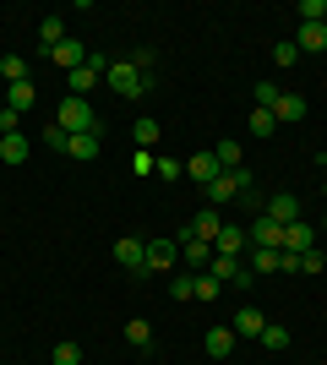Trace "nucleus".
Listing matches in <instances>:
<instances>
[{
	"label": "nucleus",
	"mask_w": 327,
	"mask_h": 365,
	"mask_svg": "<svg viewBox=\"0 0 327 365\" xmlns=\"http://www.w3.org/2000/svg\"><path fill=\"white\" fill-rule=\"evenodd\" d=\"M55 125H61L66 137H82V131H98V137H104V120H98L93 104H82V98H66V104L55 109Z\"/></svg>",
	"instance_id": "1"
},
{
	"label": "nucleus",
	"mask_w": 327,
	"mask_h": 365,
	"mask_svg": "<svg viewBox=\"0 0 327 365\" xmlns=\"http://www.w3.org/2000/svg\"><path fill=\"white\" fill-rule=\"evenodd\" d=\"M104 82H109L115 93H120V98H142V93L153 88V82H147V76H142L131 61H115V66H109V76H104Z\"/></svg>",
	"instance_id": "2"
},
{
	"label": "nucleus",
	"mask_w": 327,
	"mask_h": 365,
	"mask_svg": "<svg viewBox=\"0 0 327 365\" xmlns=\"http://www.w3.org/2000/svg\"><path fill=\"white\" fill-rule=\"evenodd\" d=\"M316 240H322V229H311L306 218H295V224H284V251H295V257H306V251H316Z\"/></svg>",
	"instance_id": "3"
},
{
	"label": "nucleus",
	"mask_w": 327,
	"mask_h": 365,
	"mask_svg": "<svg viewBox=\"0 0 327 365\" xmlns=\"http://www.w3.org/2000/svg\"><path fill=\"white\" fill-rule=\"evenodd\" d=\"M175 262H180V245H175V240H147V262H142V273H164V278H170Z\"/></svg>",
	"instance_id": "4"
},
{
	"label": "nucleus",
	"mask_w": 327,
	"mask_h": 365,
	"mask_svg": "<svg viewBox=\"0 0 327 365\" xmlns=\"http://www.w3.org/2000/svg\"><path fill=\"white\" fill-rule=\"evenodd\" d=\"M186 175H191V180H197V185L207 191V185H213L218 175H224V164L213 158V148H202V153H191V158H186Z\"/></svg>",
	"instance_id": "5"
},
{
	"label": "nucleus",
	"mask_w": 327,
	"mask_h": 365,
	"mask_svg": "<svg viewBox=\"0 0 327 365\" xmlns=\"http://www.w3.org/2000/svg\"><path fill=\"white\" fill-rule=\"evenodd\" d=\"M115 262H120L125 273H142V262H147V240H137V235H120V240H115Z\"/></svg>",
	"instance_id": "6"
},
{
	"label": "nucleus",
	"mask_w": 327,
	"mask_h": 365,
	"mask_svg": "<svg viewBox=\"0 0 327 365\" xmlns=\"http://www.w3.org/2000/svg\"><path fill=\"white\" fill-rule=\"evenodd\" d=\"M262 327H267V317L256 311V305H240V311L229 317V333L234 338H262Z\"/></svg>",
	"instance_id": "7"
},
{
	"label": "nucleus",
	"mask_w": 327,
	"mask_h": 365,
	"mask_svg": "<svg viewBox=\"0 0 327 365\" xmlns=\"http://www.w3.org/2000/svg\"><path fill=\"white\" fill-rule=\"evenodd\" d=\"M175 245H180V262H186V267H207V262H213V240H197L191 229H186Z\"/></svg>",
	"instance_id": "8"
},
{
	"label": "nucleus",
	"mask_w": 327,
	"mask_h": 365,
	"mask_svg": "<svg viewBox=\"0 0 327 365\" xmlns=\"http://www.w3.org/2000/svg\"><path fill=\"white\" fill-rule=\"evenodd\" d=\"M246 245H251V235L240 224H224L218 229V240H213V251L218 257H246Z\"/></svg>",
	"instance_id": "9"
},
{
	"label": "nucleus",
	"mask_w": 327,
	"mask_h": 365,
	"mask_svg": "<svg viewBox=\"0 0 327 365\" xmlns=\"http://www.w3.org/2000/svg\"><path fill=\"white\" fill-rule=\"evenodd\" d=\"M246 235H251V245H267V251H284V224H273L267 213L256 218V224H251Z\"/></svg>",
	"instance_id": "10"
},
{
	"label": "nucleus",
	"mask_w": 327,
	"mask_h": 365,
	"mask_svg": "<svg viewBox=\"0 0 327 365\" xmlns=\"http://www.w3.org/2000/svg\"><path fill=\"white\" fill-rule=\"evenodd\" d=\"M273 120H279V125H300V120H306V98H300V93H279Z\"/></svg>",
	"instance_id": "11"
},
{
	"label": "nucleus",
	"mask_w": 327,
	"mask_h": 365,
	"mask_svg": "<svg viewBox=\"0 0 327 365\" xmlns=\"http://www.w3.org/2000/svg\"><path fill=\"white\" fill-rule=\"evenodd\" d=\"M98 148H104V137H98V131H82V137L66 142V158H77V164H93Z\"/></svg>",
	"instance_id": "12"
},
{
	"label": "nucleus",
	"mask_w": 327,
	"mask_h": 365,
	"mask_svg": "<svg viewBox=\"0 0 327 365\" xmlns=\"http://www.w3.org/2000/svg\"><path fill=\"white\" fill-rule=\"evenodd\" d=\"M49 61L61 66V71H77V66H88V49H82L77 38H66V44H55V49H49Z\"/></svg>",
	"instance_id": "13"
},
{
	"label": "nucleus",
	"mask_w": 327,
	"mask_h": 365,
	"mask_svg": "<svg viewBox=\"0 0 327 365\" xmlns=\"http://www.w3.org/2000/svg\"><path fill=\"white\" fill-rule=\"evenodd\" d=\"M33 104H38V88H33V76H28V82H11V88H6V109L28 115Z\"/></svg>",
	"instance_id": "14"
},
{
	"label": "nucleus",
	"mask_w": 327,
	"mask_h": 365,
	"mask_svg": "<svg viewBox=\"0 0 327 365\" xmlns=\"http://www.w3.org/2000/svg\"><path fill=\"white\" fill-rule=\"evenodd\" d=\"M267 218H273V224H295L300 218V197H289V191L267 197Z\"/></svg>",
	"instance_id": "15"
},
{
	"label": "nucleus",
	"mask_w": 327,
	"mask_h": 365,
	"mask_svg": "<svg viewBox=\"0 0 327 365\" xmlns=\"http://www.w3.org/2000/svg\"><path fill=\"white\" fill-rule=\"evenodd\" d=\"M295 44H300V55H322V49H327V28H322V22H300Z\"/></svg>",
	"instance_id": "16"
},
{
	"label": "nucleus",
	"mask_w": 327,
	"mask_h": 365,
	"mask_svg": "<svg viewBox=\"0 0 327 365\" xmlns=\"http://www.w3.org/2000/svg\"><path fill=\"white\" fill-rule=\"evenodd\" d=\"M246 267H251L256 278H273V273H279V251H267V245H251Z\"/></svg>",
	"instance_id": "17"
},
{
	"label": "nucleus",
	"mask_w": 327,
	"mask_h": 365,
	"mask_svg": "<svg viewBox=\"0 0 327 365\" xmlns=\"http://www.w3.org/2000/svg\"><path fill=\"white\" fill-rule=\"evenodd\" d=\"M28 153H33V137H22V131H16V137H0V158H6V164H28Z\"/></svg>",
	"instance_id": "18"
},
{
	"label": "nucleus",
	"mask_w": 327,
	"mask_h": 365,
	"mask_svg": "<svg viewBox=\"0 0 327 365\" xmlns=\"http://www.w3.org/2000/svg\"><path fill=\"white\" fill-rule=\"evenodd\" d=\"M218 229H224V218H218V207H202V213L191 218V235H197V240H218Z\"/></svg>",
	"instance_id": "19"
},
{
	"label": "nucleus",
	"mask_w": 327,
	"mask_h": 365,
	"mask_svg": "<svg viewBox=\"0 0 327 365\" xmlns=\"http://www.w3.org/2000/svg\"><path fill=\"white\" fill-rule=\"evenodd\" d=\"M66 38H71V33H66V22H61V16H44V28H38V49L49 55V49H55V44H66Z\"/></svg>",
	"instance_id": "20"
},
{
	"label": "nucleus",
	"mask_w": 327,
	"mask_h": 365,
	"mask_svg": "<svg viewBox=\"0 0 327 365\" xmlns=\"http://www.w3.org/2000/svg\"><path fill=\"white\" fill-rule=\"evenodd\" d=\"M207 354H213V360H229L234 354V333L229 327H207Z\"/></svg>",
	"instance_id": "21"
},
{
	"label": "nucleus",
	"mask_w": 327,
	"mask_h": 365,
	"mask_svg": "<svg viewBox=\"0 0 327 365\" xmlns=\"http://www.w3.org/2000/svg\"><path fill=\"white\" fill-rule=\"evenodd\" d=\"M131 137H137V148H147V153H153V148H158V137H164V131H158V120H153V115H142V120L131 125Z\"/></svg>",
	"instance_id": "22"
},
{
	"label": "nucleus",
	"mask_w": 327,
	"mask_h": 365,
	"mask_svg": "<svg viewBox=\"0 0 327 365\" xmlns=\"http://www.w3.org/2000/svg\"><path fill=\"white\" fill-rule=\"evenodd\" d=\"M218 294H224V284H218V278L202 267V273H197V289H191V300H207V305H213Z\"/></svg>",
	"instance_id": "23"
},
{
	"label": "nucleus",
	"mask_w": 327,
	"mask_h": 365,
	"mask_svg": "<svg viewBox=\"0 0 327 365\" xmlns=\"http://www.w3.org/2000/svg\"><path fill=\"white\" fill-rule=\"evenodd\" d=\"M279 104V82H251V109H273Z\"/></svg>",
	"instance_id": "24"
},
{
	"label": "nucleus",
	"mask_w": 327,
	"mask_h": 365,
	"mask_svg": "<svg viewBox=\"0 0 327 365\" xmlns=\"http://www.w3.org/2000/svg\"><path fill=\"white\" fill-rule=\"evenodd\" d=\"M213 158H218L224 169H240V164H246V148H240V142H218Z\"/></svg>",
	"instance_id": "25"
},
{
	"label": "nucleus",
	"mask_w": 327,
	"mask_h": 365,
	"mask_svg": "<svg viewBox=\"0 0 327 365\" xmlns=\"http://www.w3.org/2000/svg\"><path fill=\"white\" fill-rule=\"evenodd\" d=\"M256 344H262V349H273V354H284V349H289V327H273V322H267Z\"/></svg>",
	"instance_id": "26"
},
{
	"label": "nucleus",
	"mask_w": 327,
	"mask_h": 365,
	"mask_svg": "<svg viewBox=\"0 0 327 365\" xmlns=\"http://www.w3.org/2000/svg\"><path fill=\"white\" fill-rule=\"evenodd\" d=\"M0 76H6V88H11V82H28V61H22V55H6V61H0Z\"/></svg>",
	"instance_id": "27"
},
{
	"label": "nucleus",
	"mask_w": 327,
	"mask_h": 365,
	"mask_svg": "<svg viewBox=\"0 0 327 365\" xmlns=\"http://www.w3.org/2000/svg\"><path fill=\"white\" fill-rule=\"evenodd\" d=\"M279 120H273V109H251V137H273Z\"/></svg>",
	"instance_id": "28"
},
{
	"label": "nucleus",
	"mask_w": 327,
	"mask_h": 365,
	"mask_svg": "<svg viewBox=\"0 0 327 365\" xmlns=\"http://www.w3.org/2000/svg\"><path fill=\"white\" fill-rule=\"evenodd\" d=\"M125 344H131V349H147V344H153V327H147V322H125Z\"/></svg>",
	"instance_id": "29"
},
{
	"label": "nucleus",
	"mask_w": 327,
	"mask_h": 365,
	"mask_svg": "<svg viewBox=\"0 0 327 365\" xmlns=\"http://www.w3.org/2000/svg\"><path fill=\"white\" fill-rule=\"evenodd\" d=\"M49 365H82V349L71 344V338H61V344H55V354H49Z\"/></svg>",
	"instance_id": "30"
},
{
	"label": "nucleus",
	"mask_w": 327,
	"mask_h": 365,
	"mask_svg": "<svg viewBox=\"0 0 327 365\" xmlns=\"http://www.w3.org/2000/svg\"><path fill=\"white\" fill-rule=\"evenodd\" d=\"M153 175H158V180H164V185H170V180H180V175H186V158H170V153H164Z\"/></svg>",
	"instance_id": "31"
},
{
	"label": "nucleus",
	"mask_w": 327,
	"mask_h": 365,
	"mask_svg": "<svg viewBox=\"0 0 327 365\" xmlns=\"http://www.w3.org/2000/svg\"><path fill=\"white\" fill-rule=\"evenodd\" d=\"M273 66H284V71H289V66H300V44H295V38H284V44L273 49Z\"/></svg>",
	"instance_id": "32"
},
{
	"label": "nucleus",
	"mask_w": 327,
	"mask_h": 365,
	"mask_svg": "<svg viewBox=\"0 0 327 365\" xmlns=\"http://www.w3.org/2000/svg\"><path fill=\"white\" fill-rule=\"evenodd\" d=\"M38 142H44V148H55V153H66V142H71V137H66L61 125L49 120V125H44V131H38Z\"/></svg>",
	"instance_id": "33"
},
{
	"label": "nucleus",
	"mask_w": 327,
	"mask_h": 365,
	"mask_svg": "<svg viewBox=\"0 0 327 365\" xmlns=\"http://www.w3.org/2000/svg\"><path fill=\"white\" fill-rule=\"evenodd\" d=\"M131 66H137V71L147 76V82H153V71H158V55H153V49H137V55H131Z\"/></svg>",
	"instance_id": "34"
},
{
	"label": "nucleus",
	"mask_w": 327,
	"mask_h": 365,
	"mask_svg": "<svg viewBox=\"0 0 327 365\" xmlns=\"http://www.w3.org/2000/svg\"><path fill=\"white\" fill-rule=\"evenodd\" d=\"M322 6H327V0H300L295 16H300V22H322Z\"/></svg>",
	"instance_id": "35"
},
{
	"label": "nucleus",
	"mask_w": 327,
	"mask_h": 365,
	"mask_svg": "<svg viewBox=\"0 0 327 365\" xmlns=\"http://www.w3.org/2000/svg\"><path fill=\"white\" fill-rule=\"evenodd\" d=\"M327 267V251L322 245H316V251H306V257H300V273H322Z\"/></svg>",
	"instance_id": "36"
},
{
	"label": "nucleus",
	"mask_w": 327,
	"mask_h": 365,
	"mask_svg": "<svg viewBox=\"0 0 327 365\" xmlns=\"http://www.w3.org/2000/svg\"><path fill=\"white\" fill-rule=\"evenodd\" d=\"M22 131V115L16 109H0V137H16Z\"/></svg>",
	"instance_id": "37"
},
{
	"label": "nucleus",
	"mask_w": 327,
	"mask_h": 365,
	"mask_svg": "<svg viewBox=\"0 0 327 365\" xmlns=\"http://www.w3.org/2000/svg\"><path fill=\"white\" fill-rule=\"evenodd\" d=\"M131 169H137V175H153V169H158V153H147V148H142L137 158H131Z\"/></svg>",
	"instance_id": "38"
},
{
	"label": "nucleus",
	"mask_w": 327,
	"mask_h": 365,
	"mask_svg": "<svg viewBox=\"0 0 327 365\" xmlns=\"http://www.w3.org/2000/svg\"><path fill=\"white\" fill-rule=\"evenodd\" d=\"M191 289H197V278H170V294H175V300H191Z\"/></svg>",
	"instance_id": "39"
},
{
	"label": "nucleus",
	"mask_w": 327,
	"mask_h": 365,
	"mask_svg": "<svg viewBox=\"0 0 327 365\" xmlns=\"http://www.w3.org/2000/svg\"><path fill=\"white\" fill-rule=\"evenodd\" d=\"M322 28H327V6H322Z\"/></svg>",
	"instance_id": "40"
},
{
	"label": "nucleus",
	"mask_w": 327,
	"mask_h": 365,
	"mask_svg": "<svg viewBox=\"0 0 327 365\" xmlns=\"http://www.w3.org/2000/svg\"><path fill=\"white\" fill-rule=\"evenodd\" d=\"M322 240H327V218H322Z\"/></svg>",
	"instance_id": "41"
},
{
	"label": "nucleus",
	"mask_w": 327,
	"mask_h": 365,
	"mask_svg": "<svg viewBox=\"0 0 327 365\" xmlns=\"http://www.w3.org/2000/svg\"><path fill=\"white\" fill-rule=\"evenodd\" d=\"M322 191H327V185H322Z\"/></svg>",
	"instance_id": "42"
}]
</instances>
